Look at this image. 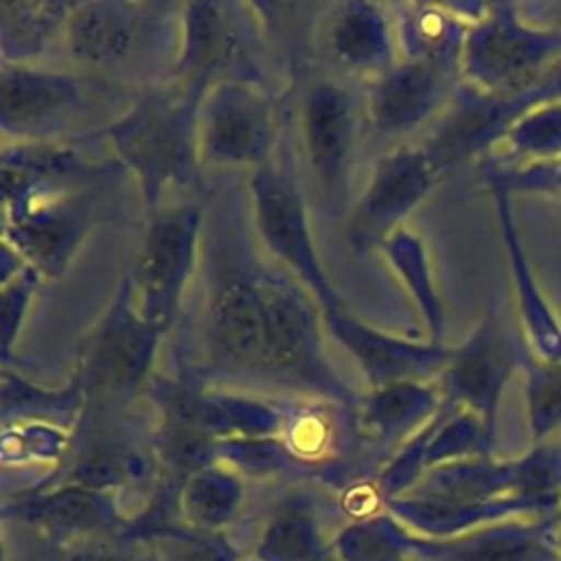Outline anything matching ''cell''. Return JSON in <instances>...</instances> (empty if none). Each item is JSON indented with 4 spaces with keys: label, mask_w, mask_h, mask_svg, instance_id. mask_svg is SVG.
Returning <instances> with one entry per match:
<instances>
[{
    "label": "cell",
    "mask_w": 561,
    "mask_h": 561,
    "mask_svg": "<svg viewBox=\"0 0 561 561\" xmlns=\"http://www.w3.org/2000/svg\"><path fill=\"white\" fill-rule=\"evenodd\" d=\"M37 283H39V274L28 265L0 283V333H2L4 362L11 357L18 333L31 307V298L37 289Z\"/></svg>",
    "instance_id": "cell-34"
},
{
    "label": "cell",
    "mask_w": 561,
    "mask_h": 561,
    "mask_svg": "<svg viewBox=\"0 0 561 561\" xmlns=\"http://www.w3.org/2000/svg\"><path fill=\"white\" fill-rule=\"evenodd\" d=\"M561 55V24L539 26L513 2L486 4L469 26L460 57L467 85L515 96L528 90Z\"/></svg>",
    "instance_id": "cell-5"
},
{
    "label": "cell",
    "mask_w": 561,
    "mask_h": 561,
    "mask_svg": "<svg viewBox=\"0 0 561 561\" xmlns=\"http://www.w3.org/2000/svg\"><path fill=\"white\" fill-rule=\"evenodd\" d=\"M250 199L254 226L267 252L307 287L320 313L342 309L344 302L320 265L302 191L285 160L272 158L252 171Z\"/></svg>",
    "instance_id": "cell-9"
},
{
    "label": "cell",
    "mask_w": 561,
    "mask_h": 561,
    "mask_svg": "<svg viewBox=\"0 0 561 561\" xmlns=\"http://www.w3.org/2000/svg\"><path fill=\"white\" fill-rule=\"evenodd\" d=\"M75 2L11 0L0 4L2 64L35 66L39 57L64 39Z\"/></svg>",
    "instance_id": "cell-25"
},
{
    "label": "cell",
    "mask_w": 561,
    "mask_h": 561,
    "mask_svg": "<svg viewBox=\"0 0 561 561\" xmlns=\"http://www.w3.org/2000/svg\"><path fill=\"white\" fill-rule=\"evenodd\" d=\"M482 175L489 186L513 193L561 199V156L530 160H486Z\"/></svg>",
    "instance_id": "cell-32"
},
{
    "label": "cell",
    "mask_w": 561,
    "mask_h": 561,
    "mask_svg": "<svg viewBox=\"0 0 561 561\" xmlns=\"http://www.w3.org/2000/svg\"><path fill=\"white\" fill-rule=\"evenodd\" d=\"M92 208V188L35 191L2 199V241L39 276L57 278L83 241Z\"/></svg>",
    "instance_id": "cell-13"
},
{
    "label": "cell",
    "mask_w": 561,
    "mask_h": 561,
    "mask_svg": "<svg viewBox=\"0 0 561 561\" xmlns=\"http://www.w3.org/2000/svg\"><path fill=\"white\" fill-rule=\"evenodd\" d=\"M559 561H561V554H559Z\"/></svg>",
    "instance_id": "cell-37"
},
{
    "label": "cell",
    "mask_w": 561,
    "mask_h": 561,
    "mask_svg": "<svg viewBox=\"0 0 561 561\" xmlns=\"http://www.w3.org/2000/svg\"><path fill=\"white\" fill-rule=\"evenodd\" d=\"M511 158H557L561 156V101L535 105L522 114L504 136Z\"/></svg>",
    "instance_id": "cell-33"
},
{
    "label": "cell",
    "mask_w": 561,
    "mask_h": 561,
    "mask_svg": "<svg viewBox=\"0 0 561 561\" xmlns=\"http://www.w3.org/2000/svg\"><path fill=\"white\" fill-rule=\"evenodd\" d=\"M129 421L127 405L83 403L68 449L44 484L70 482L116 495L129 482L147 478L158 458Z\"/></svg>",
    "instance_id": "cell-11"
},
{
    "label": "cell",
    "mask_w": 561,
    "mask_h": 561,
    "mask_svg": "<svg viewBox=\"0 0 561 561\" xmlns=\"http://www.w3.org/2000/svg\"><path fill=\"white\" fill-rule=\"evenodd\" d=\"M486 4L403 2L390 7L394 42L401 59L438 64L460 70L469 26Z\"/></svg>",
    "instance_id": "cell-21"
},
{
    "label": "cell",
    "mask_w": 561,
    "mask_h": 561,
    "mask_svg": "<svg viewBox=\"0 0 561 561\" xmlns=\"http://www.w3.org/2000/svg\"><path fill=\"white\" fill-rule=\"evenodd\" d=\"M114 103L105 77L77 75L39 66L2 64L0 121L11 140H77L99 134L103 105Z\"/></svg>",
    "instance_id": "cell-3"
},
{
    "label": "cell",
    "mask_w": 561,
    "mask_h": 561,
    "mask_svg": "<svg viewBox=\"0 0 561 561\" xmlns=\"http://www.w3.org/2000/svg\"><path fill=\"white\" fill-rule=\"evenodd\" d=\"M50 561H153L147 548L125 535H103L90 537L72 543L57 546V552Z\"/></svg>",
    "instance_id": "cell-35"
},
{
    "label": "cell",
    "mask_w": 561,
    "mask_h": 561,
    "mask_svg": "<svg viewBox=\"0 0 561 561\" xmlns=\"http://www.w3.org/2000/svg\"><path fill=\"white\" fill-rule=\"evenodd\" d=\"M261 24L256 4L195 0L180 11V53L171 81L199 99L210 85L228 79L261 81Z\"/></svg>",
    "instance_id": "cell-6"
},
{
    "label": "cell",
    "mask_w": 561,
    "mask_h": 561,
    "mask_svg": "<svg viewBox=\"0 0 561 561\" xmlns=\"http://www.w3.org/2000/svg\"><path fill=\"white\" fill-rule=\"evenodd\" d=\"M4 517L57 546L127 530L114 493L70 482L39 484L18 495L11 504H4Z\"/></svg>",
    "instance_id": "cell-18"
},
{
    "label": "cell",
    "mask_w": 561,
    "mask_h": 561,
    "mask_svg": "<svg viewBox=\"0 0 561 561\" xmlns=\"http://www.w3.org/2000/svg\"><path fill=\"white\" fill-rule=\"evenodd\" d=\"M180 11L169 2H75L64 46L72 61L105 79L158 68L169 79L180 53Z\"/></svg>",
    "instance_id": "cell-2"
},
{
    "label": "cell",
    "mask_w": 561,
    "mask_h": 561,
    "mask_svg": "<svg viewBox=\"0 0 561 561\" xmlns=\"http://www.w3.org/2000/svg\"><path fill=\"white\" fill-rule=\"evenodd\" d=\"M83 410V394L70 379L64 388H44L31 379L2 370V419L7 425L48 423L72 430Z\"/></svg>",
    "instance_id": "cell-27"
},
{
    "label": "cell",
    "mask_w": 561,
    "mask_h": 561,
    "mask_svg": "<svg viewBox=\"0 0 561 561\" xmlns=\"http://www.w3.org/2000/svg\"><path fill=\"white\" fill-rule=\"evenodd\" d=\"M195 134L202 167H250L254 171L278 153L280 116L263 83L228 79L199 96Z\"/></svg>",
    "instance_id": "cell-7"
},
{
    "label": "cell",
    "mask_w": 561,
    "mask_h": 561,
    "mask_svg": "<svg viewBox=\"0 0 561 561\" xmlns=\"http://www.w3.org/2000/svg\"><path fill=\"white\" fill-rule=\"evenodd\" d=\"M379 248L403 280L412 300L416 302V309L421 311L430 335L427 342L440 344L445 331V313L423 241L412 230L401 226Z\"/></svg>",
    "instance_id": "cell-28"
},
{
    "label": "cell",
    "mask_w": 561,
    "mask_h": 561,
    "mask_svg": "<svg viewBox=\"0 0 561 561\" xmlns=\"http://www.w3.org/2000/svg\"><path fill=\"white\" fill-rule=\"evenodd\" d=\"M559 517H511L451 537L414 533L416 561H559Z\"/></svg>",
    "instance_id": "cell-19"
},
{
    "label": "cell",
    "mask_w": 561,
    "mask_h": 561,
    "mask_svg": "<svg viewBox=\"0 0 561 561\" xmlns=\"http://www.w3.org/2000/svg\"><path fill=\"white\" fill-rule=\"evenodd\" d=\"M164 335L136 305L129 276H123L114 296L85 335L72 381L83 394V403L129 405L142 394L153 377V359Z\"/></svg>",
    "instance_id": "cell-4"
},
{
    "label": "cell",
    "mask_w": 561,
    "mask_h": 561,
    "mask_svg": "<svg viewBox=\"0 0 561 561\" xmlns=\"http://www.w3.org/2000/svg\"><path fill=\"white\" fill-rule=\"evenodd\" d=\"M489 191L495 204L500 234H502V243H504V252L511 270V283L515 291L522 335L528 348L537 357L548 362H561V320L552 309L550 300L546 298L543 289L539 287L535 272L528 263V256L513 217L511 195L497 186H489Z\"/></svg>",
    "instance_id": "cell-22"
},
{
    "label": "cell",
    "mask_w": 561,
    "mask_h": 561,
    "mask_svg": "<svg viewBox=\"0 0 561 561\" xmlns=\"http://www.w3.org/2000/svg\"><path fill=\"white\" fill-rule=\"evenodd\" d=\"M337 561H416L414 533L394 515H362L340 528L331 539Z\"/></svg>",
    "instance_id": "cell-29"
},
{
    "label": "cell",
    "mask_w": 561,
    "mask_h": 561,
    "mask_svg": "<svg viewBox=\"0 0 561 561\" xmlns=\"http://www.w3.org/2000/svg\"><path fill=\"white\" fill-rule=\"evenodd\" d=\"M528 344L511 318L491 298L469 337L451 348L449 362L436 379L443 403L476 414L495 436L502 394L524 366Z\"/></svg>",
    "instance_id": "cell-8"
},
{
    "label": "cell",
    "mask_w": 561,
    "mask_h": 561,
    "mask_svg": "<svg viewBox=\"0 0 561 561\" xmlns=\"http://www.w3.org/2000/svg\"><path fill=\"white\" fill-rule=\"evenodd\" d=\"M443 397L436 381H399L368 388L355 401V423L364 436L379 445L410 440L440 410Z\"/></svg>",
    "instance_id": "cell-23"
},
{
    "label": "cell",
    "mask_w": 561,
    "mask_h": 561,
    "mask_svg": "<svg viewBox=\"0 0 561 561\" xmlns=\"http://www.w3.org/2000/svg\"><path fill=\"white\" fill-rule=\"evenodd\" d=\"M243 504L241 476L224 462H213L188 473L175 489L178 524L221 533L239 513Z\"/></svg>",
    "instance_id": "cell-26"
},
{
    "label": "cell",
    "mask_w": 561,
    "mask_h": 561,
    "mask_svg": "<svg viewBox=\"0 0 561 561\" xmlns=\"http://www.w3.org/2000/svg\"><path fill=\"white\" fill-rule=\"evenodd\" d=\"M458 68L397 59L368 81L364 121L379 136H403L447 107L458 90Z\"/></svg>",
    "instance_id": "cell-17"
},
{
    "label": "cell",
    "mask_w": 561,
    "mask_h": 561,
    "mask_svg": "<svg viewBox=\"0 0 561 561\" xmlns=\"http://www.w3.org/2000/svg\"><path fill=\"white\" fill-rule=\"evenodd\" d=\"M440 175L421 147H397L381 156L348 215L346 241L351 248H379L403 226L405 215L423 202Z\"/></svg>",
    "instance_id": "cell-15"
},
{
    "label": "cell",
    "mask_w": 561,
    "mask_h": 561,
    "mask_svg": "<svg viewBox=\"0 0 561 561\" xmlns=\"http://www.w3.org/2000/svg\"><path fill=\"white\" fill-rule=\"evenodd\" d=\"M331 535H324L320 511L305 493L276 502L265 515L252 546L254 561H320L331 550Z\"/></svg>",
    "instance_id": "cell-24"
},
{
    "label": "cell",
    "mask_w": 561,
    "mask_h": 561,
    "mask_svg": "<svg viewBox=\"0 0 561 561\" xmlns=\"http://www.w3.org/2000/svg\"><path fill=\"white\" fill-rule=\"evenodd\" d=\"M322 320L333 337L355 357L368 388L399 381H436L451 355V348L443 344L379 331L351 316L346 307L322 313Z\"/></svg>",
    "instance_id": "cell-20"
},
{
    "label": "cell",
    "mask_w": 561,
    "mask_h": 561,
    "mask_svg": "<svg viewBox=\"0 0 561 561\" xmlns=\"http://www.w3.org/2000/svg\"><path fill=\"white\" fill-rule=\"evenodd\" d=\"M197 101L171 79L145 85L101 131L114 158L138 182L153 210L173 188L195 186L199 153L195 134Z\"/></svg>",
    "instance_id": "cell-1"
},
{
    "label": "cell",
    "mask_w": 561,
    "mask_h": 561,
    "mask_svg": "<svg viewBox=\"0 0 561 561\" xmlns=\"http://www.w3.org/2000/svg\"><path fill=\"white\" fill-rule=\"evenodd\" d=\"M311 48L335 75L375 79L397 61L390 7L362 0L320 4L311 22Z\"/></svg>",
    "instance_id": "cell-14"
},
{
    "label": "cell",
    "mask_w": 561,
    "mask_h": 561,
    "mask_svg": "<svg viewBox=\"0 0 561 561\" xmlns=\"http://www.w3.org/2000/svg\"><path fill=\"white\" fill-rule=\"evenodd\" d=\"M362 121L364 110L359 114L355 99L335 77H311L294 103L296 151L316 191L331 208L346 197Z\"/></svg>",
    "instance_id": "cell-10"
},
{
    "label": "cell",
    "mask_w": 561,
    "mask_h": 561,
    "mask_svg": "<svg viewBox=\"0 0 561 561\" xmlns=\"http://www.w3.org/2000/svg\"><path fill=\"white\" fill-rule=\"evenodd\" d=\"M199 230L202 210L182 202L153 208L140 234L129 278L140 313L164 333L173 324L191 280Z\"/></svg>",
    "instance_id": "cell-12"
},
{
    "label": "cell",
    "mask_w": 561,
    "mask_h": 561,
    "mask_svg": "<svg viewBox=\"0 0 561 561\" xmlns=\"http://www.w3.org/2000/svg\"><path fill=\"white\" fill-rule=\"evenodd\" d=\"M202 333L217 370L261 379L263 272H230L217 280L206 302Z\"/></svg>",
    "instance_id": "cell-16"
},
{
    "label": "cell",
    "mask_w": 561,
    "mask_h": 561,
    "mask_svg": "<svg viewBox=\"0 0 561 561\" xmlns=\"http://www.w3.org/2000/svg\"><path fill=\"white\" fill-rule=\"evenodd\" d=\"M125 535L138 539L153 561H239L237 550L224 533H204L182 524H167Z\"/></svg>",
    "instance_id": "cell-31"
},
{
    "label": "cell",
    "mask_w": 561,
    "mask_h": 561,
    "mask_svg": "<svg viewBox=\"0 0 561 561\" xmlns=\"http://www.w3.org/2000/svg\"><path fill=\"white\" fill-rule=\"evenodd\" d=\"M557 517H559V530H561V500H559V511H557Z\"/></svg>",
    "instance_id": "cell-36"
},
{
    "label": "cell",
    "mask_w": 561,
    "mask_h": 561,
    "mask_svg": "<svg viewBox=\"0 0 561 561\" xmlns=\"http://www.w3.org/2000/svg\"><path fill=\"white\" fill-rule=\"evenodd\" d=\"M524 401L530 443H541L561 432V362L524 355Z\"/></svg>",
    "instance_id": "cell-30"
}]
</instances>
